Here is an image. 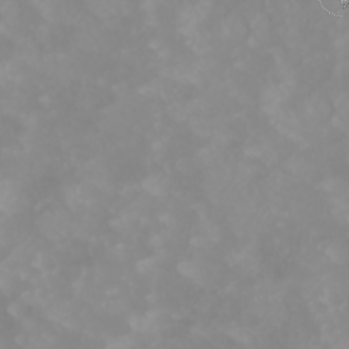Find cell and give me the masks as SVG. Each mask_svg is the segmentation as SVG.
Here are the masks:
<instances>
[{
    "mask_svg": "<svg viewBox=\"0 0 349 349\" xmlns=\"http://www.w3.org/2000/svg\"><path fill=\"white\" fill-rule=\"evenodd\" d=\"M347 7H349V0H348V2H346V4H345V6H344L343 8L344 9H345V8H347Z\"/></svg>",
    "mask_w": 349,
    "mask_h": 349,
    "instance_id": "1",
    "label": "cell"
}]
</instances>
